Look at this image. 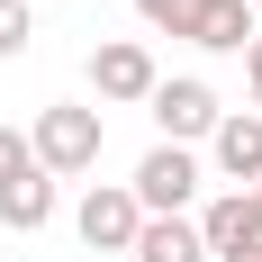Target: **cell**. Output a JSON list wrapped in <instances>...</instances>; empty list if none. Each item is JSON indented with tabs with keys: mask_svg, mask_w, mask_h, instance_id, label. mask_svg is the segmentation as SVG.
Here are the masks:
<instances>
[{
	"mask_svg": "<svg viewBox=\"0 0 262 262\" xmlns=\"http://www.w3.org/2000/svg\"><path fill=\"white\" fill-rule=\"evenodd\" d=\"M91 91H100V108H145L163 91V73L136 36H108V46H91Z\"/></svg>",
	"mask_w": 262,
	"mask_h": 262,
	"instance_id": "obj_5",
	"label": "cell"
},
{
	"mask_svg": "<svg viewBox=\"0 0 262 262\" xmlns=\"http://www.w3.org/2000/svg\"><path fill=\"white\" fill-rule=\"evenodd\" d=\"M136 262H208V235H199V217H145V235H136Z\"/></svg>",
	"mask_w": 262,
	"mask_h": 262,
	"instance_id": "obj_10",
	"label": "cell"
},
{
	"mask_svg": "<svg viewBox=\"0 0 262 262\" xmlns=\"http://www.w3.org/2000/svg\"><path fill=\"white\" fill-rule=\"evenodd\" d=\"M27 54V0H0V63Z\"/></svg>",
	"mask_w": 262,
	"mask_h": 262,
	"instance_id": "obj_13",
	"label": "cell"
},
{
	"mask_svg": "<svg viewBox=\"0 0 262 262\" xmlns=\"http://www.w3.org/2000/svg\"><path fill=\"white\" fill-rule=\"evenodd\" d=\"M235 262H262V244H253V253H235Z\"/></svg>",
	"mask_w": 262,
	"mask_h": 262,
	"instance_id": "obj_15",
	"label": "cell"
},
{
	"mask_svg": "<svg viewBox=\"0 0 262 262\" xmlns=\"http://www.w3.org/2000/svg\"><path fill=\"white\" fill-rule=\"evenodd\" d=\"M145 118L163 127V145H208V136L226 127V100H217L199 73H172L154 100H145Z\"/></svg>",
	"mask_w": 262,
	"mask_h": 262,
	"instance_id": "obj_3",
	"label": "cell"
},
{
	"mask_svg": "<svg viewBox=\"0 0 262 262\" xmlns=\"http://www.w3.org/2000/svg\"><path fill=\"white\" fill-rule=\"evenodd\" d=\"M199 181H208V163H199V145H154V154L136 163V208L145 217H190L199 208Z\"/></svg>",
	"mask_w": 262,
	"mask_h": 262,
	"instance_id": "obj_2",
	"label": "cell"
},
{
	"mask_svg": "<svg viewBox=\"0 0 262 262\" xmlns=\"http://www.w3.org/2000/svg\"><path fill=\"white\" fill-rule=\"evenodd\" d=\"M262 18H253V0H199V18H190V46L199 54H253Z\"/></svg>",
	"mask_w": 262,
	"mask_h": 262,
	"instance_id": "obj_8",
	"label": "cell"
},
{
	"mask_svg": "<svg viewBox=\"0 0 262 262\" xmlns=\"http://www.w3.org/2000/svg\"><path fill=\"white\" fill-rule=\"evenodd\" d=\"M208 163L226 172V190H262V108H226V127L208 136Z\"/></svg>",
	"mask_w": 262,
	"mask_h": 262,
	"instance_id": "obj_7",
	"label": "cell"
},
{
	"mask_svg": "<svg viewBox=\"0 0 262 262\" xmlns=\"http://www.w3.org/2000/svg\"><path fill=\"white\" fill-rule=\"evenodd\" d=\"M27 9H36V0H27Z\"/></svg>",
	"mask_w": 262,
	"mask_h": 262,
	"instance_id": "obj_17",
	"label": "cell"
},
{
	"mask_svg": "<svg viewBox=\"0 0 262 262\" xmlns=\"http://www.w3.org/2000/svg\"><path fill=\"white\" fill-rule=\"evenodd\" d=\"M36 172V145H27V127H0V190L9 181H27Z\"/></svg>",
	"mask_w": 262,
	"mask_h": 262,
	"instance_id": "obj_12",
	"label": "cell"
},
{
	"mask_svg": "<svg viewBox=\"0 0 262 262\" xmlns=\"http://www.w3.org/2000/svg\"><path fill=\"white\" fill-rule=\"evenodd\" d=\"M136 18H145V27H163V36H190L199 0H136Z\"/></svg>",
	"mask_w": 262,
	"mask_h": 262,
	"instance_id": "obj_11",
	"label": "cell"
},
{
	"mask_svg": "<svg viewBox=\"0 0 262 262\" xmlns=\"http://www.w3.org/2000/svg\"><path fill=\"white\" fill-rule=\"evenodd\" d=\"M253 18H262V0H253Z\"/></svg>",
	"mask_w": 262,
	"mask_h": 262,
	"instance_id": "obj_16",
	"label": "cell"
},
{
	"mask_svg": "<svg viewBox=\"0 0 262 262\" xmlns=\"http://www.w3.org/2000/svg\"><path fill=\"white\" fill-rule=\"evenodd\" d=\"M244 81H253V108H262V36H253V54H244Z\"/></svg>",
	"mask_w": 262,
	"mask_h": 262,
	"instance_id": "obj_14",
	"label": "cell"
},
{
	"mask_svg": "<svg viewBox=\"0 0 262 262\" xmlns=\"http://www.w3.org/2000/svg\"><path fill=\"white\" fill-rule=\"evenodd\" d=\"M54 208H63V199H54V172H46V163H36L27 181H9V190H0V226H9V235H46V226H54Z\"/></svg>",
	"mask_w": 262,
	"mask_h": 262,
	"instance_id": "obj_9",
	"label": "cell"
},
{
	"mask_svg": "<svg viewBox=\"0 0 262 262\" xmlns=\"http://www.w3.org/2000/svg\"><path fill=\"white\" fill-rule=\"evenodd\" d=\"M199 235H208V262H235L262 244V199L253 190H217L208 208H199Z\"/></svg>",
	"mask_w": 262,
	"mask_h": 262,
	"instance_id": "obj_6",
	"label": "cell"
},
{
	"mask_svg": "<svg viewBox=\"0 0 262 262\" xmlns=\"http://www.w3.org/2000/svg\"><path fill=\"white\" fill-rule=\"evenodd\" d=\"M36 163H46L54 181H81V172H100V145H108V118L81 100H46L36 108V127H27Z\"/></svg>",
	"mask_w": 262,
	"mask_h": 262,
	"instance_id": "obj_1",
	"label": "cell"
},
{
	"mask_svg": "<svg viewBox=\"0 0 262 262\" xmlns=\"http://www.w3.org/2000/svg\"><path fill=\"white\" fill-rule=\"evenodd\" d=\"M253 199H262V190H253Z\"/></svg>",
	"mask_w": 262,
	"mask_h": 262,
	"instance_id": "obj_18",
	"label": "cell"
},
{
	"mask_svg": "<svg viewBox=\"0 0 262 262\" xmlns=\"http://www.w3.org/2000/svg\"><path fill=\"white\" fill-rule=\"evenodd\" d=\"M73 235L91 244V253H136V235H145V208H136L127 181H91L73 208Z\"/></svg>",
	"mask_w": 262,
	"mask_h": 262,
	"instance_id": "obj_4",
	"label": "cell"
}]
</instances>
